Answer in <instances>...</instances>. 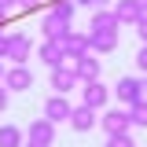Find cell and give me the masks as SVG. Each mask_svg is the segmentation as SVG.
I'll list each match as a JSON object with an SVG mask.
<instances>
[{"mask_svg": "<svg viewBox=\"0 0 147 147\" xmlns=\"http://www.w3.org/2000/svg\"><path fill=\"white\" fill-rule=\"evenodd\" d=\"M114 96H118V103L121 107H132V103H140L144 99V92H147V77H118V85H114Z\"/></svg>", "mask_w": 147, "mask_h": 147, "instance_id": "6da1fadb", "label": "cell"}, {"mask_svg": "<svg viewBox=\"0 0 147 147\" xmlns=\"http://www.w3.org/2000/svg\"><path fill=\"white\" fill-rule=\"evenodd\" d=\"M33 52H37V44H33L26 33H18V30H15V33H7V63H11V66H26Z\"/></svg>", "mask_w": 147, "mask_h": 147, "instance_id": "7a4b0ae2", "label": "cell"}, {"mask_svg": "<svg viewBox=\"0 0 147 147\" xmlns=\"http://www.w3.org/2000/svg\"><path fill=\"white\" fill-rule=\"evenodd\" d=\"M99 129L114 136V132H129L132 129V118H129V107H107L99 114Z\"/></svg>", "mask_w": 147, "mask_h": 147, "instance_id": "3957f363", "label": "cell"}, {"mask_svg": "<svg viewBox=\"0 0 147 147\" xmlns=\"http://www.w3.org/2000/svg\"><path fill=\"white\" fill-rule=\"evenodd\" d=\"M81 103H85V107H92V110H107L110 88L103 85V81H85V85H81Z\"/></svg>", "mask_w": 147, "mask_h": 147, "instance_id": "277c9868", "label": "cell"}, {"mask_svg": "<svg viewBox=\"0 0 147 147\" xmlns=\"http://www.w3.org/2000/svg\"><path fill=\"white\" fill-rule=\"evenodd\" d=\"M66 125L74 129V132H92V129L99 125V110H92V107H85V103H77V107L70 110V121Z\"/></svg>", "mask_w": 147, "mask_h": 147, "instance_id": "5b68a950", "label": "cell"}, {"mask_svg": "<svg viewBox=\"0 0 147 147\" xmlns=\"http://www.w3.org/2000/svg\"><path fill=\"white\" fill-rule=\"evenodd\" d=\"M70 110H74V103L66 99V96H48L44 99V118L52 121V125H59V121H70Z\"/></svg>", "mask_w": 147, "mask_h": 147, "instance_id": "8992f818", "label": "cell"}, {"mask_svg": "<svg viewBox=\"0 0 147 147\" xmlns=\"http://www.w3.org/2000/svg\"><path fill=\"white\" fill-rule=\"evenodd\" d=\"M4 88H7V92H30V88H33V70H30V66H7Z\"/></svg>", "mask_w": 147, "mask_h": 147, "instance_id": "52a82bcc", "label": "cell"}, {"mask_svg": "<svg viewBox=\"0 0 147 147\" xmlns=\"http://www.w3.org/2000/svg\"><path fill=\"white\" fill-rule=\"evenodd\" d=\"M40 33H44V40H66V33H70V22L66 18L52 15V11H44V18H40Z\"/></svg>", "mask_w": 147, "mask_h": 147, "instance_id": "ba28073f", "label": "cell"}, {"mask_svg": "<svg viewBox=\"0 0 147 147\" xmlns=\"http://www.w3.org/2000/svg\"><path fill=\"white\" fill-rule=\"evenodd\" d=\"M77 85H81V77H77V70H74V66H66V63H63V66H55V70H52V88L59 92V96L74 92Z\"/></svg>", "mask_w": 147, "mask_h": 147, "instance_id": "9c48e42d", "label": "cell"}, {"mask_svg": "<svg viewBox=\"0 0 147 147\" xmlns=\"http://www.w3.org/2000/svg\"><path fill=\"white\" fill-rule=\"evenodd\" d=\"M110 11H114V18H118L121 26H136V22L144 18V4H140V0H118Z\"/></svg>", "mask_w": 147, "mask_h": 147, "instance_id": "30bf717a", "label": "cell"}, {"mask_svg": "<svg viewBox=\"0 0 147 147\" xmlns=\"http://www.w3.org/2000/svg\"><path fill=\"white\" fill-rule=\"evenodd\" d=\"M33 55L48 66V70H55V66H63V63H66V55H63V44H59V40H40Z\"/></svg>", "mask_w": 147, "mask_h": 147, "instance_id": "8fae6325", "label": "cell"}, {"mask_svg": "<svg viewBox=\"0 0 147 147\" xmlns=\"http://www.w3.org/2000/svg\"><path fill=\"white\" fill-rule=\"evenodd\" d=\"M26 140H30V144H44V147H52V144H55V125L48 121V118H37V121H30Z\"/></svg>", "mask_w": 147, "mask_h": 147, "instance_id": "7c38bea8", "label": "cell"}, {"mask_svg": "<svg viewBox=\"0 0 147 147\" xmlns=\"http://www.w3.org/2000/svg\"><path fill=\"white\" fill-rule=\"evenodd\" d=\"M88 30H99V33H118V30H121V22L114 18V11H110V7H99V11H92Z\"/></svg>", "mask_w": 147, "mask_h": 147, "instance_id": "4fadbf2b", "label": "cell"}, {"mask_svg": "<svg viewBox=\"0 0 147 147\" xmlns=\"http://www.w3.org/2000/svg\"><path fill=\"white\" fill-rule=\"evenodd\" d=\"M88 52V33H81V30H70V33H66V40H63V55H66V59H77V55H85Z\"/></svg>", "mask_w": 147, "mask_h": 147, "instance_id": "5bb4252c", "label": "cell"}, {"mask_svg": "<svg viewBox=\"0 0 147 147\" xmlns=\"http://www.w3.org/2000/svg\"><path fill=\"white\" fill-rule=\"evenodd\" d=\"M114 48H118V33H99V30H88V52L110 55Z\"/></svg>", "mask_w": 147, "mask_h": 147, "instance_id": "9a60e30c", "label": "cell"}, {"mask_svg": "<svg viewBox=\"0 0 147 147\" xmlns=\"http://www.w3.org/2000/svg\"><path fill=\"white\" fill-rule=\"evenodd\" d=\"M74 70L81 77V85H85V81H99V59H92V52H85V55L74 59Z\"/></svg>", "mask_w": 147, "mask_h": 147, "instance_id": "2e32d148", "label": "cell"}, {"mask_svg": "<svg viewBox=\"0 0 147 147\" xmlns=\"http://www.w3.org/2000/svg\"><path fill=\"white\" fill-rule=\"evenodd\" d=\"M26 144V132L18 125H0V147H22Z\"/></svg>", "mask_w": 147, "mask_h": 147, "instance_id": "e0dca14e", "label": "cell"}, {"mask_svg": "<svg viewBox=\"0 0 147 147\" xmlns=\"http://www.w3.org/2000/svg\"><path fill=\"white\" fill-rule=\"evenodd\" d=\"M74 7H77L74 0H48V7H44V11H52V15H59V18H66V22H70V18H74Z\"/></svg>", "mask_w": 147, "mask_h": 147, "instance_id": "ac0fdd59", "label": "cell"}, {"mask_svg": "<svg viewBox=\"0 0 147 147\" xmlns=\"http://www.w3.org/2000/svg\"><path fill=\"white\" fill-rule=\"evenodd\" d=\"M129 118H132V125L147 129V96L140 99V103H132V107H129Z\"/></svg>", "mask_w": 147, "mask_h": 147, "instance_id": "d6986e66", "label": "cell"}, {"mask_svg": "<svg viewBox=\"0 0 147 147\" xmlns=\"http://www.w3.org/2000/svg\"><path fill=\"white\" fill-rule=\"evenodd\" d=\"M103 147H136V140H132L129 132H114V136H107Z\"/></svg>", "mask_w": 147, "mask_h": 147, "instance_id": "ffe728a7", "label": "cell"}, {"mask_svg": "<svg viewBox=\"0 0 147 147\" xmlns=\"http://www.w3.org/2000/svg\"><path fill=\"white\" fill-rule=\"evenodd\" d=\"M136 66H140V74L147 77V44H140V52H136Z\"/></svg>", "mask_w": 147, "mask_h": 147, "instance_id": "44dd1931", "label": "cell"}, {"mask_svg": "<svg viewBox=\"0 0 147 147\" xmlns=\"http://www.w3.org/2000/svg\"><path fill=\"white\" fill-rule=\"evenodd\" d=\"M136 33H140V44H147V15L136 22Z\"/></svg>", "mask_w": 147, "mask_h": 147, "instance_id": "7402d4cb", "label": "cell"}, {"mask_svg": "<svg viewBox=\"0 0 147 147\" xmlns=\"http://www.w3.org/2000/svg\"><path fill=\"white\" fill-rule=\"evenodd\" d=\"M18 7H22V11H37V7H40V0H18Z\"/></svg>", "mask_w": 147, "mask_h": 147, "instance_id": "603a6c76", "label": "cell"}, {"mask_svg": "<svg viewBox=\"0 0 147 147\" xmlns=\"http://www.w3.org/2000/svg\"><path fill=\"white\" fill-rule=\"evenodd\" d=\"M15 7H18V0H0V11H7V15H11Z\"/></svg>", "mask_w": 147, "mask_h": 147, "instance_id": "cb8c5ba5", "label": "cell"}, {"mask_svg": "<svg viewBox=\"0 0 147 147\" xmlns=\"http://www.w3.org/2000/svg\"><path fill=\"white\" fill-rule=\"evenodd\" d=\"M7 96H11V92H7V88H4V85H0V114L7 110Z\"/></svg>", "mask_w": 147, "mask_h": 147, "instance_id": "d4e9b609", "label": "cell"}, {"mask_svg": "<svg viewBox=\"0 0 147 147\" xmlns=\"http://www.w3.org/2000/svg\"><path fill=\"white\" fill-rule=\"evenodd\" d=\"M0 59H7V33H0Z\"/></svg>", "mask_w": 147, "mask_h": 147, "instance_id": "484cf974", "label": "cell"}, {"mask_svg": "<svg viewBox=\"0 0 147 147\" xmlns=\"http://www.w3.org/2000/svg\"><path fill=\"white\" fill-rule=\"evenodd\" d=\"M99 7H110V0H92V11H99Z\"/></svg>", "mask_w": 147, "mask_h": 147, "instance_id": "4316f807", "label": "cell"}, {"mask_svg": "<svg viewBox=\"0 0 147 147\" xmlns=\"http://www.w3.org/2000/svg\"><path fill=\"white\" fill-rule=\"evenodd\" d=\"M4 74H7V66H4V59H0V85H4Z\"/></svg>", "mask_w": 147, "mask_h": 147, "instance_id": "83f0119b", "label": "cell"}, {"mask_svg": "<svg viewBox=\"0 0 147 147\" xmlns=\"http://www.w3.org/2000/svg\"><path fill=\"white\" fill-rule=\"evenodd\" d=\"M74 4H81V7H92V0H74Z\"/></svg>", "mask_w": 147, "mask_h": 147, "instance_id": "f1b7e54d", "label": "cell"}, {"mask_svg": "<svg viewBox=\"0 0 147 147\" xmlns=\"http://www.w3.org/2000/svg\"><path fill=\"white\" fill-rule=\"evenodd\" d=\"M22 147H44V144H30V140H26V144H22Z\"/></svg>", "mask_w": 147, "mask_h": 147, "instance_id": "f546056e", "label": "cell"}, {"mask_svg": "<svg viewBox=\"0 0 147 147\" xmlns=\"http://www.w3.org/2000/svg\"><path fill=\"white\" fill-rule=\"evenodd\" d=\"M140 4H144V15H147V0H140Z\"/></svg>", "mask_w": 147, "mask_h": 147, "instance_id": "4dcf8cb0", "label": "cell"}]
</instances>
